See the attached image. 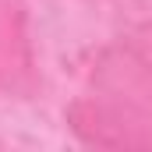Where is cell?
<instances>
[{
    "label": "cell",
    "mask_w": 152,
    "mask_h": 152,
    "mask_svg": "<svg viewBox=\"0 0 152 152\" xmlns=\"http://www.w3.org/2000/svg\"><path fill=\"white\" fill-rule=\"evenodd\" d=\"M28 42L21 32V11L11 0H0V85H18V75H28Z\"/></svg>",
    "instance_id": "6da1fadb"
}]
</instances>
